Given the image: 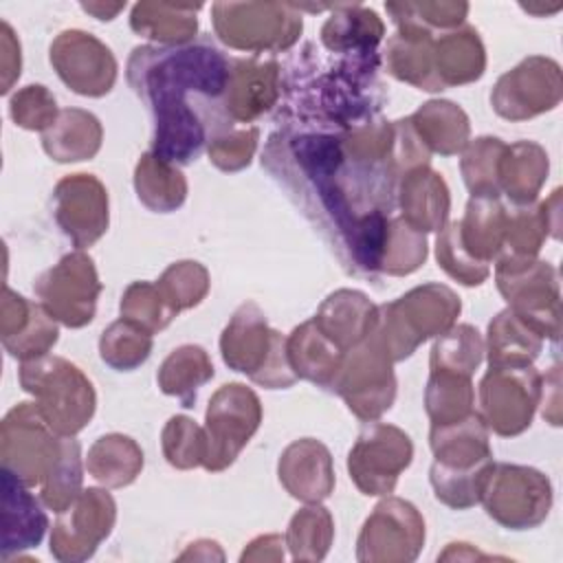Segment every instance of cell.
<instances>
[{
    "mask_svg": "<svg viewBox=\"0 0 563 563\" xmlns=\"http://www.w3.org/2000/svg\"><path fill=\"white\" fill-rule=\"evenodd\" d=\"M231 62L209 42L185 46H136L128 59V81L152 108V154L172 165L196 161L205 128L187 92L220 97L227 90Z\"/></svg>",
    "mask_w": 563,
    "mask_h": 563,
    "instance_id": "1",
    "label": "cell"
},
{
    "mask_svg": "<svg viewBox=\"0 0 563 563\" xmlns=\"http://www.w3.org/2000/svg\"><path fill=\"white\" fill-rule=\"evenodd\" d=\"M429 442L435 457L429 473L435 497L455 510L479 504L495 466L482 416L473 411L460 422L431 427Z\"/></svg>",
    "mask_w": 563,
    "mask_h": 563,
    "instance_id": "2",
    "label": "cell"
},
{
    "mask_svg": "<svg viewBox=\"0 0 563 563\" xmlns=\"http://www.w3.org/2000/svg\"><path fill=\"white\" fill-rule=\"evenodd\" d=\"M20 385L33 396V402L48 427L73 438L92 418L97 396L88 376L70 361L62 356H37L22 361Z\"/></svg>",
    "mask_w": 563,
    "mask_h": 563,
    "instance_id": "3",
    "label": "cell"
},
{
    "mask_svg": "<svg viewBox=\"0 0 563 563\" xmlns=\"http://www.w3.org/2000/svg\"><path fill=\"white\" fill-rule=\"evenodd\" d=\"M222 361L253 383L268 389H284L297 380L290 365L286 336L273 330L255 301L242 303L220 336Z\"/></svg>",
    "mask_w": 563,
    "mask_h": 563,
    "instance_id": "4",
    "label": "cell"
},
{
    "mask_svg": "<svg viewBox=\"0 0 563 563\" xmlns=\"http://www.w3.org/2000/svg\"><path fill=\"white\" fill-rule=\"evenodd\" d=\"M460 297L444 284H422L398 297L396 301L378 306L376 334L387 347L391 361H402L413 350L455 325L460 314Z\"/></svg>",
    "mask_w": 563,
    "mask_h": 563,
    "instance_id": "5",
    "label": "cell"
},
{
    "mask_svg": "<svg viewBox=\"0 0 563 563\" xmlns=\"http://www.w3.org/2000/svg\"><path fill=\"white\" fill-rule=\"evenodd\" d=\"M211 20L227 46L255 55L290 48L303 29L299 7L275 2H216Z\"/></svg>",
    "mask_w": 563,
    "mask_h": 563,
    "instance_id": "6",
    "label": "cell"
},
{
    "mask_svg": "<svg viewBox=\"0 0 563 563\" xmlns=\"http://www.w3.org/2000/svg\"><path fill=\"white\" fill-rule=\"evenodd\" d=\"M68 438L55 433L35 402L15 405L2 420L0 457L22 484L42 486L66 451Z\"/></svg>",
    "mask_w": 563,
    "mask_h": 563,
    "instance_id": "7",
    "label": "cell"
},
{
    "mask_svg": "<svg viewBox=\"0 0 563 563\" xmlns=\"http://www.w3.org/2000/svg\"><path fill=\"white\" fill-rule=\"evenodd\" d=\"M391 365L394 361L387 347L378 334L372 332L345 354L330 389L345 400L356 418L374 422L396 398V376Z\"/></svg>",
    "mask_w": 563,
    "mask_h": 563,
    "instance_id": "8",
    "label": "cell"
},
{
    "mask_svg": "<svg viewBox=\"0 0 563 563\" xmlns=\"http://www.w3.org/2000/svg\"><path fill=\"white\" fill-rule=\"evenodd\" d=\"M495 282L508 308L543 339H559V273L539 260H499Z\"/></svg>",
    "mask_w": 563,
    "mask_h": 563,
    "instance_id": "9",
    "label": "cell"
},
{
    "mask_svg": "<svg viewBox=\"0 0 563 563\" xmlns=\"http://www.w3.org/2000/svg\"><path fill=\"white\" fill-rule=\"evenodd\" d=\"M482 504L486 515L508 530L537 528L552 508L550 479L521 464H495L486 482Z\"/></svg>",
    "mask_w": 563,
    "mask_h": 563,
    "instance_id": "10",
    "label": "cell"
},
{
    "mask_svg": "<svg viewBox=\"0 0 563 563\" xmlns=\"http://www.w3.org/2000/svg\"><path fill=\"white\" fill-rule=\"evenodd\" d=\"M205 422L207 457L202 466L218 473L235 462L260 429L262 402L257 394L242 383L222 385L209 400Z\"/></svg>",
    "mask_w": 563,
    "mask_h": 563,
    "instance_id": "11",
    "label": "cell"
},
{
    "mask_svg": "<svg viewBox=\"0 0 563 563\" xmlns=\"http://www.w3.org/2000/svg\"><path fill=\"white\" fill-rule=\"evenodd\" d=\"M33 292L55 321L84 328L95 319L101 282L92 257L77 249L44 271L33 284Z\"/></svg>",
    "mask_w": 563,
    "mask_h": 563,
    "instance_id": "12",
    "label": "cell"
},
{
    "mask_svg": "<svg viewBox=\"0 0 563 563\" xmlns=\"http://www.w3.org/2000/svg\"><path fill=\"white\" fill-rule=\"evenodd\" d=\"M541 400V374L532 365L490 367L479 380V416L488 431L510 438L523 433Z\"/></svg>",
    "mask_w": 563,
    "mask_h": 563,
    "instance_id": "13",
    "label": "cell"
},
{
    "mask_svg": "<svg viewBox=\"0 0 563 563\" xmlns=\"http://www.w3.org/2000/svg\"><path fill=\"white\" fill-rule=\"evenodd\" d=\"M409 435L387 422H369L347 455V471L363 495H389L400 473L411 464Z\"/></svg>",
    "mask_w": 563,
    "mask_h": 563,
    "instance_id": "14",
    "label": "cell"
},
{
    "mask_svg": "<svg viewBox=\"0 0 563 563\" xmlns=\"http://www.w3.org/2000/svg\"><path fill=\"white\" fill-rule=\"evenodd\" d=\"M561 97V66L550 57L532 55L497 79L490 92V103L499 117L523 121L554 110Z\"/></svg>",
    "mask_w": 563,
    "mask_h": 563,
    "instance_id": "15",
    "label": "cell"
},
{
    "mask_svg": "<svg viewBox=\"0 0 563 563\" xmlns=\"http://www.w3.org/2000/svg\"><path fill=\"white\" fill-rule=\"evenodd\" d=\"M424 543V519L405 499L387 497L365 519L356 541L358 561H413Z\"/></svg>",
    "mask_w": 563,
    "mask_h": 563,
    "instance_id": "16",
    "label": "cell"
},
{
    "mask_svg": "<svg viewBox=\"0 0 563 563\" xmlns=\"http://www.w3.org/2000/svg\"><path fill=\"white\" fill-rule=\"evenodd\" d=\"M117 504L108 490L88 488L59 512L51 532V554L57 561H86L112 532Z\"/></svg>",
    "mask_w": 563,
    "mask_h": 563,
    "instance_id": "17",
    "label": "cell"
},
{
    "mask_svg": "<svg viewBox=\"0 0 563 563\" xmlns=\"http://www.w3.org/2000/svg\"><path fill=\"white\" fill-rule=\"evenodd\" d=\"M51 64L59 79L84 97H103L117 81L112 51L86 31L59 33L51 44Z\"/></svg>",
    "mask_w": 563,
    "mask_h": 563,
    "instance_id": "18",
    "label": "cell"
},
{
    "mask_svg": "<svg viewBox=\"0 0 563 563\" xmlns=\"http://www.w3.org/2000/svg\"><path fill=\"white\" fill-rule=\"evenodd\" d=\"M53 216L77 249L95 244L108 231V191L92 174L64 176L53 189Z\"/></svg>",
    "mask_w": 563,
    "mask_h": 563,
    "instance_id": "19",
    "label": "cell"
},
{
    "mask_svg": "<svg viewBox=\"0 0 563 563\" xmlns=\"http://www.w3.org/2000/svg\"><path fill=\"white\" fill-rule=\"evenodd\" d=\"M282 95V70L275 59H235L231 62L224 90V110L233 121L251 123L268 112Z\"/></svg>",
    "mask_w": 563,
    "mask_h": 563,
    "instance_id": "20",
    "label": "cell"
},
{
    "mask_svg": "<svg viewBox=\"0 0 563 563\" xmlns=\"http://www.w3.org/2000/svg\"><path fill=\"white\" fill-rule=\"evenodd\" d=\"M282 486L303 504H319L334 488V468L328 446L314 438L288 444L279 457Z\"/></svg>",
    "mask_w": 563,
    "mask_h": 563,
    "instance_id": "21",
    "label": "cell"
},
{
    "mask_svg": "<svg viewBox=\"0 0 563 563\" xmlns=\"http://www.w3.org/2000/svg\"><path fill=\"white\" fill-rule=\"evenodd\" d=\"M317 328L345 354L365 341L378 325V306L350 288L334 290L312 317Z\"/></svg>",
    "mask_w": 563,
    "mask_h": 563,
    "instance_id": "22",
    "label": "cell"
},
{
    "mask_svg": "<svg viewBox=\"0 0 563 563\" xmlns=\"http://www.w3.org/2000/svg\"><path fill=\"white\" fill-rule=\"evenodd\" d=\"M398 202L402 209L400 218L420 233L440 231L451 209L449 187L429 165L413 167L400 176Z\"/></svg>",
    "mask_w": 563,
    "mask_h": 563,
    "instance_id": "23",
    "label": "cell"
},
{
    "mask_svg": "<svg viewBox=\"0 0 563 563\" xmlns=\"http://www.w3.org/2000/svg\"><path fill=\"white\" fill-rule=\"evenodd\" d=\"M46 528V512L29 486L2 468V556L40 545Z\"/></svg>",
    "mask_w": 563,
    "mask_h": 563,
    "instance_id": "24",
    "label": "cell"
},
{
    "mask_svg": "<svg viewBox=\"0 0 563 563\" xmlns=\"http://www.w3.org/2000/svg\"><path fill=\"white\" fill-rule=\"evenodd\" d=\"M433 68L442 90L479 79L486 68L479 33L473 26H462L433 40Z\"/></svg>",
    "mask_w": 563,
    "mask_h": 563,
    "instance_id": "25",
    "label": "cell"
},
{
    "mask_svg": "<svg viewBox=\"0 0 563 563\" xmlns=\"http://www.w3.org/2000/svg\"><path fill=\"white\" fill-rule=\"evenodd\" d=\"M286 350L297 378H306L319 387H332L336 372L345 358L312 319L297 325L286 339Z\"/></svg>",
    "mask_w": 563,
    "mask_h": 563,
    "instance_id": "26",
    "label": "cell"
},
{
    "mask_svg": "<svg viewBox=\"0 0 563 563\" xmlns=\"http://www.w3.org/2000/svg\"><path fill=\"white\" fill-rule=\"evenodd\" d=\"M332 15L321 26V44L330 53L358 55L374 53L385 35V24L376 11L363 4L330 7Z\"/></svg>",
    "mask_w": 563,
    "mask_h": 563,
    "instance_id": "27",
    "label": "cell"
},
{
    "mask_svg": "<svg viewBox=\"0 0 563 563\" xmlns=\"http://www.w3.org/2000/svg\"><path fill=\"white\" fill-rule=\"evenodd\" d=\"M462 249L479 264L499 257L506 231V209L499 198H471L462 220L453 222Z\"/></svg>",
    "mask_w": 563,
    "mask_h": 563,
    "instance_id": "28",
    "label": "cell"
},
{
    "mask_svg": "<svg viewBox=\"0 0 563 563\" xmlns=\"http://www.w3.org/2000/svg\"><path fill=\"white\" fill-rule=\"evenodd\" d=\"M101 139L103 128L92 112L66 108L42 134V147L57 163H77L92 158L101 147Z\"/></svg>",
    "mask_w": 563,
    "mask_h": 563,
    "instance_id": "29",
    "label": "cell"
},
{
    "mask_svg": "<svg viewBox=\"0 0 563 563\" xmlns=\"http://www.w3.org/2000/svg\"><path fill=\"white\" fill-rule=\"evenodd\" d=\"M409 123L429 154L453 156L468 145V117L453 101H427L409 117Z\"/></svg>",
    "mask_w": 563,
    "mask_h": 563,
    "instance_id": "30",
    "label": "cell"
},
{
    "mask_svg": "<svg viewBox=\"0 0 563 563\" xmlns=\"http://www.w3.org/2000/svg\"><path fill=\"white\" fill-rule=\"evenodd\" d=\"M550 161L545 150L534 141L506 145L499 163V189L517 205H532L548 178Z\"/></svg>",
    "mask_w": 563,
    "mask_h": 563,
    "instance_id": "31",
    "label": "cell"
},
{
    "mask_svg": "<svg viewBox=\"0 0 563 563\" xmlns=\"http://www.w3.org/2000/svg\"><path fill=\"white\" fill-rule=\"evenodd\" d=\"M200 4L139 2L132 7L130 26L134 33L158 42L161 46H185L196 37Z\"/></svg>",
    "mask_w": 563,
    "mask_h": 563,
    "instance_id": "32",
    "label": "cell"
},
{
    "mask_svg": "<svg viewBox=\"0 0 563 563\" xmlns=\"http://www.w3.org/2000/svg\"><path fill=\"white\" fill-rule=\"evenodd\" d=\"M543 341L545 339L539 332L506 308L488 323V363L490 367L532 365Z\"/></svg>",
    "mask_w": 563,
    "mask_h": 563,
    "instance_id": "33",
    "label": "cell"
},
{
    "mask_svg": "<svg viewBox=\"0 0 563 563\" xmlns=\"http://www.w3.org/2000/svg\"><path fill=\"white\" fill-rule=\"evenodd\" d=\"M86 468L99 484L121 488L139 477L143 468V451L132 438L123 433H108L97 438L90 446Z\"/></svg>",
    "mask_w": 563,
    "mask_h": 563,
    "instance_id": "34",
    "label": "cell"
},
{
    "mask_svg": "<svg viewBox=\"0 0 563 563\" xmlns=\"http://www.w3.org/2000/svg\"><path fill=\"white\" fill-rule=\"evenodd\" d=\"M134 189L139 200L156 213L176 211L187 198V180L183 172L152 152H145L136 163Z\"/></svg>",
    "mask_w": 563,
    "mask_h": 563,
    "instance_id": "35",
    "label": "cell"
},
{
    "mask_svg": "<svg viewBox=\"0 0 563 563\" xmlns=\"http://www.w3.org/2000/svg\"><path fill=\"white\" fill-rule=\"evenodd\" d=\"M213 378V363L205 347L187 343L176 347L156 374L163 394L180 400L183 407H194L198 389Z\"/></svg>",
    "mask_w": 563,
    "mask_h": 563,
    "instance_id": "36",
    "label": "cell"
},
{
    "mask_svg": "<svg viewBox=\"0 0 563 563\" xmlns=\"http://www.w3.org/2000/svg\"><path fill=\"white\" fill-rule=\"evenodd\" d=\"M433 40L396 31L387 42L389 75L427 92L442 90L433 68Z\"/></svg>",
    "mask_w": 563,
    "mask_h": 563,
    "instance_id": "37",
    "label": "cell"
},
{
    "mask_svg": "<svg viewBox=\"0 0 563 563\" xmlns=\"http://www.w3.org/2000/svg\"><path fill=\"white\" fill-rule=\"evenodd\" d=\"M424 405L431 418V427H444L464 420L475 411V389L471 376L431 369Z\"/></svg>",
    "mask_w": 563,
    "mask_h": 563,
    "instance_id": "38",
    "label": "cell"
},
{
    "mask_svg": "<svg viewBox=\"0 0 563 563\" xmlns=\"http://www.w3.org/2000/svg\"><path fill=\"white\" fill-rule=\"evenodd\" d=\"M387 13L394 18L398 33L433 37L435 31L457 29L466 13V2H389Z\"/></svg>",
    "mask_w": 563,
    "mask_h": 563,
    "instance_id": "39",
    "label": "cell"
},
{
    "mask_svg": "<svg viewBox=\"0 0 563 563\" xmlns=\"http://www.w3.org/2000/svg\"><path fill=\"white\" fill-rule=\"evenodd\" d=\"M152 354V332L130 319L112 321L99 339V356L117 372H132Z\"/></svg>",
    "mask_w": 563,
    "mask_h": 563,
    "instance_id": "40",
    "label": "cell"
},
{
    "mask_svg": "<svg viewBox=\"0 0 563 563\" xmlns=\"http://www.w3.org/2000/svg\"><path fill=\"white\" fill-rule=\"evenodd\" d=\"M334 537V521L328 508L319 504H308L290 519L286 532V545L295 561H321Z\"/></svg>",
    "mask_w": 563,
    "mask_h": 563,
    "instance_id": "41",
    "label": "cell"
},
{
    "mask_svg": "<svg viewBox=\"0 0 563 563\" xmlns=\"http://www.w3.org/2000/svg\"><path fill=\"white\" fill-rule=\"evenodd\" d=\"M506 143L497 136H479L471 141L462 152L460 169L471 198H499V163Z\"/></svg>",
    "mask_w": 563,
    "mask_h": 563,
    "instance_id": "42",
    "label": "cell"
},
{
    "mask_svg": "<svg viewBox=\"0 0 563 563\" xmlns=\"http://www.w3.org/2000/svg\"><path fill=\"white\" fill-rule=\"evenodd\" d=\"M484 358V341L479 332L468 325H451L438 336L431 347V369L453 372L462 376H473Z\"/></svg>",
    "mask_w": 563,
    "mask_h": 563,
    "instance_id": "43",
    "label": "cell"
},
{
    "mask_svg": "<svg viewBox=\"0 0 563 563\" xmlns=\"http://www.w3.org/2000/svg\"><path fill=\"white\" fill-rule=\"evenodd\" d=\"M81 479H84L81 444L73 435L66 442V451H64L59 464L53 468V473L40 486L42 504L57 515L64 512L81 495Z\"/></svg>",
    "mask_w": 563,
    "mask_h": 563,
    "instance_id": "44",
    "label": "cell"
},
{
    "mask_svg": "<svg viewBox=\"0 0 563 563\" xmlns=\"http://www.w3.org/2000/svg\"><path fill=\"white\" fill-rule=\"evenodd\" d=\"M158 290L178 314L180 310L198 306L209 292V273L200 262H174L156 279Z\"/></svg>",
    "mask_w": 563,
    "mask_h": 563,
    "instance_id": "45",
    "label": "cell"
},
{
    "mask_svg": "<svg viewBox=\"0 0 563 563\" xmlns=\"http://www.w3.org/2000/svg\"><path fill=\"white\" fill-rule=\"evenodd\" d=\"M165 460L180 471L205 464L207 433L187 416H172L161 435Z\"/></svg>",
    "mask_w": 563,
    "mask_h": 563,
    "instance_id": "46",
    "label": "cell"
},
{
    "mask_svg": "<svg viewBox=\"0 0 563 563\" xmlns=\"http://www.w3.org/2000/svg\"><path fill=\"white\" fill-rule=\"evenodd\" d=\"M121 317L130 319L152 334L167 328L178 314L167 303L156 282H132L121 297Z\"/></svg>",
    "mask_w": 563,
    "mask_h": 563,
    "instance_id": "47",
    "label": "cell"
},
{
    "mask_svg": "<svg viewBox=\"0 0 563 563\" xmlns=\"http://www.w3.org/2000/svg\"><path fill=\"white\" fill-rule=\"evenodd\" d=\"M427 260L424 233L411 229L402 218L389 220V231L378 271L387 275H409Z\"/></svg>",
    "mask_w": 563,
    "mask_h": 563,
    "instance_id": "48",
    "label": "cell"
},
{
    "mask_svg": "<svg viewBox=\"0 0 563 563\" xmlns=\"http://www.w3.org/2000/svg\"><path fill=\"white\" fill-rule=\"evenodd\" d=\"M57 336H59L57 321L46 312V308L42 303L33 301L31 312H29L24 325L20 328V332L4 339L2 345L13 358L31 361V358L48 354V350L57 343Z\"/></svg>",
    "mask_w": 563,
    "mask_h": 563,
    "instance_id": "49",
    "label": "cell"
},
{
    "mask_svg": "<svg viewBox=\"0 0 563 563\" xmlns=\"http://www.w3.org/2000/svg\"><path fill=\"white\" fill-rule=\"evenodd\" d=\"M435 257H438V264L444 268V273L464 286H479L490 275V266L475 262L462 249L455 235L453 222L440 229V235L435 242Z\"/></svg>",
    "mask_w": 563,
    "mask_h": 563,
    "instance_id": "50",
    "label": "cell"
},
{
    "mask_svg": "<svg viewBox=\"0 0 563 563\" xmlns=\"http://www.w3.org/2000/svg\"><path fill=\"white\" fill-rule=\"evenodd\" d=\"M9 112L15 125L40 132H46L59 114L53 92L40 84L26 86L20 92H15L9 101Z\"/></svg>",
    "mask_w": 563,
    "mask_h": 563,
    "instance_id": "51",
    "label": "cell"
},
{
    "mask_svg": "<svg viewBox=\"0 0 563 563\" xmlns=\"http://www.w3.org/2000/svg\"><path fill=\"white\" fill-rule=\"evenodd\" d=\"M257 128L229 130L227 134L213 136L209 141V161L222 172H238L251 163L257 150Z\"/></svg>",
    "mask_w": 563,
    "mask_h": 563,
    "instance_id": "52",
    "label": "cell"
},
{
    "mask_svg": "<svg viewBox=\"0 0 563 563\" xmlns=\"http://www.w3.org/2000/svg\"><path fill=\"white\" fill-rule=\"evenodd\" d=\"M0 46H2V92H9L11 84L15 77H20V42L15 40L11 26L2 22V33H0Z\"/></svg>",
    "mask_w": 563,
    "mask_h": 563,
    "instance_id": "53",
    "label": "cell"
},
{
    "mask_svg": "<svg viewBox=\"0 0 563 563\" xmlns=\"http://www.w3.org/2000/svg\"><path fill=\"white\" fill-rule=\"evenodd\" d=\"M264 543H266V548H262V541H260V537L257 539H253L251 543H249V550H244L242 552V556H240V561H246V559H279L277 554H271V548H275V545H282V543H286L279 534H264Z\"/></svg>",
    "mask_w": 563,
    "mask_h": 563,
    "instance_id": "54",
    "label": "cell"
},
{
    "mask_svg": "<svg viewBox=\"0 0 563 563\" xmlns=\"http://www.w3.org/2000/svg\"><path fill=\"white\" fill-rule=\"evenodd\" d=\"M123 2H119V4H103V2H84L81 4V9L86 11V13H90V15H95L97 20H112V18H117V13L119 11H123Z\"/></svg>",
    "mask_w": 563,
    "mask_h": 563,
    "instance_id": "55",
    "label": "cell"
}]
</instances>
